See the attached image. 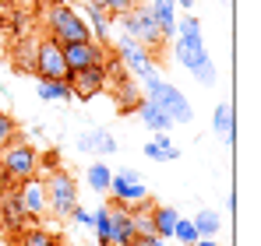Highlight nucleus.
Segmentation results:
<instances>
[{
    "mask_svg": "<svg viewBox=\"0 0 261 246\" xmlns=\"http://www.w3.org/2000/svg\"><path fill=\"white\" fill-rule=\"evenodd\" d=\"M18 197H21V207L29 214V222H39L46 214V183L39 176H29L18 183Z\"/></svg>",
    "mask_w": 261,
    "mask_h": 246,
    "instance_id": "nucleus-12",
    "label": "nucleus"
},
{
    "mask_svg": "<svg viewBox=\"0 0 261 246\" xmlns=\"http://www.w3.org/2000/svg\"><path fill=\"white\" fill-rule=\"evenodd\" d=\"M14 137H18V123H14L11 113H4V109H0V148H4V144H11Z\"/></svg>",
    "mask_w": 261,
    "mask_h": 246,
    "instance_id": "nucleus-25",
    "label": "nucleus"
},
{
    "mask_svg": "<svg viewBox=\"0 0 261 246\" xmlns=\"http://www.w3.org/2000/svg\"><path fill=\"white\" fill-rule=\"evenodd\" d=\"M170 46H173V56L180 67H187V71H198L201 64H208L212 56H208V49H205V39H201V32H187V36H180L176 32L173 39H170Z\"/></svg>",
    "mask_w": 261,
    "mask_h": 246,
    "instance_id": "nucleus-9",
    "label": "nucleus"
},
{
    "mask_svg": "<svg viewBox=\"0 0 261 246\" xmlns=\"http://www.w3.org/2000/svg\"><path fill=\"white\" fill-rule=\"evenodd\" d=\"M57 159H60V151H57V148H49L46 155H39V165H43L46 172H53V169H60V165H57Z\"/></svg>",
    "mask_w": 261,
    "mask_h": 246,
    "instance_id": "nucleus-29",
    "label": "nucleus"
},
{
    "mask_svg": "<svg viewBox=\"0 0 261 246\" xmlns=\"http://www.w3.org/2000/svg\"><path fill=\"white\" fill-rule=\"evenodd\" d=\"M176 218H180V211L176 207H152V232L155 236H163V239H173V225H176Z\"/></svg>",
    "mask_w": 261,
    "mask_h": 246,
    "instance_id": "nucleus-18",
    "label": "nucleus"
},
{
    "mask_svg": "<svg viewBox=\"0 0 261 246\" xmlns=\"http://www.w3.org/2000/svg\"><path fill=\"white\" fill-rule=\"evenodd\" d=\"M21 225H29V214H25V207H21L18 187H0V229L18 232Z\"/></svg>",
    "mask_w": 261,
    "mask_h": 246,
    "instance_id": "nucleus-11",
    "label": "nucleus"
},
{
    "mask_svg": "<svg viewBox=\"0 0 261 246\" xmlns=\"http://www.w3.org/2000/svg\"><path fill=\"white\" fill-rule=\"evenodd\" d=\"M222 4H229V0H222Z\"/></svg>",
    "mask_w": 261,
    "mask_h": 246,
    "instance_id": "nucleus-35",
    "label": "nucleus"
},
{
    "mask_svg": "<svg viewBox=\"0 0 261 246\" xmlns=\"http://www.w3.org/2000/svg\"><path fill=\"white\" fill-rule=\"evenodd\" d=\"M212 130L222 144H233V130H237V120H233V106L229 102H219L216 113H212Z\"/></svg>",
    "mask_w": 261,
    "mask_h": 246,
    "instance_id": "nucleus-17",
    "label": "nucleus"
},
{
    "mask_svg": "<svg viewBox=\"0 0 261 246\" xmlns=\"http://www.w3.org/2000/svg\"><path fill=\"white\" fill-rule=\"evenodd\" d=\"M130 246H141V243H138V239H134V243H130Z\"/></svg>",
    "mask_w": 261,
    "mask_h": 246,
    "instance_id": "nucleus-34",
    "label": "nucleus"
},
{
    "mask_svg": "<svg viewBox=\"0 0 261 246\" xmlns=\"http://www.w3.org/2000/svg\"><path fill=\"white\" fill-rule=\"evenodd\" d=\"M191 246H219V239H208V236H198Z\"/></svg>",
    "mask_w": 261,
    "mask_h": 246,
    "instance_id": "nucleus-31",
    "label": "nucleus"
},
{
    "mask_svg": "<svg viewBox=\"0 0 261 246\" xmlns=\"http://www.w3.org/2000/svg\"><path fill=\"white\" fill-rule=\"evenodd\" d=\"M67 84H71V95H78L82 102L95 99V95H102V91H106V84H110L106 60H99V64H92V67H82V71H74Z\"/></svg>",
    "mask_w": 261,
    "mask_h": 246,
    "instance_id": "nucleus-7",
    "label": "nucleus"
},
{
    "mask_svg": "<svg viewBox=\"0 0 261 246\" xmlns=\"http://www.w3.org/2000/svg\"><path fill=\"white\" fill-rule=\"evenodd\" d=\"M88 4H95V7H102V11H113V14H124V11H130L134 0H88Z\"/></svg>",
    "mask_w": 261,
    "mask_h": 246,
    "instance_id": "nucleus-28",
    "label": "nucleus"
},
{
    "mask_svg": "<svg viewBox=\"0 0 261 246\" xmlns=\"http://www.w3.org/2000/svg\"><path fill=\"white\" fill-rule=\"evenodd\" d=\"M138 239V229H134V214L130 207L113 204V225H110V246H130Z\"/></svg>",
    "mask_w": 261,
    "mask_h": 246,
    "instance_id": "nucleus-14",
    "label": "nucleus"
},
{
    "mask_svg": "<svg viewBox=\"0 0 261 246\" xmlns=\"http://www.w3.org/2000/svg\"><path fill=\"white\" fill-rule=\"evenodd\" d=\"M36 172H39V151L25 137H14L11 144L0 148V183L4 187H18L21 179H29Z\"/></svg>",
    "mask_w": 261,
    "mask_h": 246,
    "instance_id": "nucleus-1",
    "label": "nucleus"
},
{
    "mask_svg": "<svg viewBox=\"0 0 261 246\" xmlns=\"http://www.w3.org/2000/svg\"><path fill=\"white\" fill-rule=\"evenodd\" d=\"M71 218H74L78 225H92V211H88V207H82V204H74V211H71Z\"/></svg>",
    "mask_w": 261,
    "mask_h": 246,
    "instance_id": "nucleus-30",
    "label": "nucleus"
},
{
    "mask_svg": "<svg viewBox=\"0 0 261 246\" xmlns=\"http://www.w3.org/2000/svg\"><path fill=\"white\" fill-rule=\"evenodd\" d=\"M46 28H49V39H57L60 46H67V42H88L92 39V28H88V21L74 11V7H67V4H49L43 14Z\"/></svg>",
    "mask_w": 261,
    "mask_h": 246,
    "instance_id": "nucleus-2",
    "label": "nucleus"
},
{
    "mask_svg": "<svg viewBox=\"0 0 261 246\" xmlns=\"http://www.w3.org/2000/svg\"><path fill=\"white\" fill-rule=\"evenodd\" d=\"M53 246H67V243H60V239H57V243H53Z\"/></svg>",
    "mask_w": 261,
    "mask_h": 246,
    "instance_id": "nucleus-33",
    "label": "nucleus"
},
{
    "mask_svg": "<svg viewBox=\"0 0 261 246\" xmlns=\"http://www.w3.org/2000/svg\"><path fill=\"white\" fill-rule=\"evenodd\" d=\"M36 95H39V102H71L74 99L67 81H39L36 84Z\"/></svg>",
    "mask_w": 261,
    "mask_h": 246,
    "instance_id": "nucleus-19",
    "label": "nucleus"
},
{
    "mask_svg": "<svg viewBox=\"0 0 261 246\" xmlns=\"http://www.w3.org/2000/svg\"><path fill=\"white\" fill-rule=\"evenodd\" d=\"M85 21H88V28H92V39H95V42H106V39H110V18H106V11H102V7L88 4V7H85Z\"/></svg>",
    "mask_w": 261,
    "mask_h": 246,
    "instance_id": "nucleus-20",
    "label": "nucleus"
},
{
    "mask_svg": "<svg viewBox=\"0 0 261 246\" xmlns=\"http://www.w3.org/2000/svg\"><path fill=\"white\" fill-rule=\"evenodd\" d=\"M194 229H198V236L219 239V232H222V218H219V211H198V214H194Z\"/></svg>",
    "mask_w": 261,
    "mask_h": 246,
    "instance_id": "nucleus-24",
    "label": "nucleus"
},
{
    "mask_svg": "<svg viewBox=\"0 0 261 246\" xmlns=\"http://www.w3.org/2000/svg\"><path fill=\"white\" fill-rule=\"evenodd\" d=\"M134 109H138V116H141V123H145L148 130H170V127H173L170 113H166L159 102H152L148 95H145V99H138V106H134Z\"/></svg>",
    "mask_w": 261,
    "mask_h": 246,
    "instance_id": "nucleus-16",
    "label": "nucleus"
},
{
    "mask_svg": "<svg viewBox=\"0 0 261 246\" xmlns=\"http://www.w3.org/2000/svg\"><path fill=\"white\" fill-rule=\"evenodd\" d=\"M173 4H180L184 11H191V7H194V0H173Z\"/></svg>",
    "mask_w": 261,
    "mask_h": 246,
    "instance_id": "nucleus-32",
    "label": "nucleus"
},
{
    "mask_svg": "<svg viewBox=\"0 0 261 246\" xmlns=\"http://www.w3.org/2000/svg\"><path fill=\"white\" fill-rule=\"evenodd\" d=\"M191 74L205 84V88H212V84L219 81V71H216V64H212V60H208V64H201V67H198V71H191Z\"/></svg>",
    "mask_w": 261,
    "mask_h": 246,
    "instance_id": "nucleus-27",
    "label": "nucleus"
},
{
    "mask_svg": "<svg viewBox=\"0 0 261 246\" xmlns=\"http://www.w3.org/2000/svg\"><path fill=\"white\" fill-rule=\"evenodd\" d=\"M43 183H46V207H53V214H60V218H71L74 204H82V201H78V183H74V176L64 172V169H53L49 179H43Z\"/></svg>",
    "mask_w": 261,
    "mask_h": 246,
    "instance_id": "nucleus-4",
    "label": "nucleus"
},
{
    "mask_svg": "<svg viewBox=\"0 0 261 246\" xmlns=\"http://www.w3.org/2000/svg\"><path fill=\"white\" fill-rule=\"evenodd\" d=\"M78 151H85V155H113L117 151V141H113V134L110 130H85L82 137H78Z\"/></svg>",
    "mask_w": 261,
    "mask_h": 246,
    "instance_id": "nucleus-15",
    "label": "nucleus"
},
{
    "mask_svg": "<svg viewBox=\"0 0 261 246\" xmlns=\"http://www.w3.org/2000/svg\"><path fill=\"white\" fill-rule=\"evenodd\" d=\"M64 49V60H67V71L74 74V71H82V67H92V64H99V60H106V53H102V46L95 39L88 42H67V46H60Z\"/></svg>",
    "mask_w": 261,
    "mask_h": 246,
    "instance_id": "nucleus-13",
    "label": "nucleus"
},
{
    "mask_svg": "<svg viewBox=\"0 0 261 246\" xmlns=\"http://www.w3.org/2000/svg\"><path fill=\"white\" fill-rule=\"evenodd\" d=\"M117 49H120V60L127 64V74H134L138 81H148V78H155V64H152V53H148V46H141L138 39H124L117 42Z\"/></svg>",
    "mask_w": 261,
    "mask_h": 246,
    "instance_id": "nucleus-10",
    "label": "nucleus"
},
{
    "mask_svg": "<svg viewBox=\"0 0 261 246\" xmlns=\"http://www.w3.org/2000/svg\"><path fill=\"white\" fill-rule=\"evenodd\" d=\"M110 179H113V169L106 162H92L85 169V183H88V190H95V194H106L110 190Z\"/></svg>",
    "mask_w": 261,
    "mask_h": 246,
    "instance_id": "nucleus-21",
    "label": "nucleus"
},
{
    "mask_svg": "<svg viewBox=\"0 0 261 246\" xmlns=\"http://www.w3.org/2000/svg\"><path fill=\"white\" fill-rule=\"evenodd\" d=\"M106 194L113 197V204H124V207H134V204H141V201H148V187H145L141 172H134V169L113 172Z\"/></svg>",
    "mask_w": 261,
    "mask_h": 246,
    "instance_id": "nucleus-6",
    "label": "nucleus"
},
{
    "mask_svg": "<svg viewBox=\"0 0 261 246\" xmlns=\"http://www.w3.org/2000/svg\"><path fill=\"white\" fill-rule=\"evenodd\" d=\"M36 78L39 81H71V71H67V60H64V49L57 39H43L36 46Z\"/></svg>",
    "mask_w": 261,
    "mask_h": 246,
    "instance_id": "nucleus-5",
    "label": "nucleus"
},
{
    "mask_svg": "<svg viewBox=\"0 0 261 246\" xmlns=\"http://www.w3.org/2000/svg\"><path fill=\"white\" fill-rule=\"evenodd\" d=\"M173 239H180V243H194L198 239V229H194V222H187V218H176V225H173Z\"/></svg>",
    "mask_w": 261,
    "mask_h": 246,
    "instance_id": "nucleus-26",
    "label": "nucleus"
},
{
    "mask_svg": "<svg viewBox=\"0 0 261 246\" xmlns=\"http://www.w3.org/2000/svg\"><path fill=\"white\" fill-rule=\"evenodd\" d=\"M145 95H148L152 102H159V106L170 113V120H173V123H191V120H194V106L187 102V95H184L176 84L163 81L159 74L145 81Z\"/></svg>",
    "mask_w": 261,
    "mask_h": 246,
    "instance_id": "nucleus-3",
    "label": "nucleus"
},
{
    "mask_svg": "<svg viewBox=\"0 0 261 246\" xmlns=\"http://www.w3.org/2000/svg\"><path fill=\"white\" fill-rule=\"evenodd\" d=\"M14 236H18V246H53L57 243V236L39 229V225H21Z\"/></svg>",
    "mask_w": 261,
    "mask_h": 246,
    "instance_id": "nucleus-22",
    "label": "nucleus"
},
{
    "mask_svg": "<svg viewBox=\"0 0 261 246\" xmlns=\"http://www.w3.org/2000/svg\"><path fill=\"white\" fill-rule=\"evenodd\" d=\"M120 25H124V32H127L130 39H138L141 46H159L163 42V32H159V25H155V18H152V11L148 7H134V11H124V18H120Z\"/></svg>",
    "mask_w": 261,
    "mask_h": 246,
    "instance_id": "nucleus-8",
    "label": "nucleus"
},
{
    "mask_svg": "<svg viewBox=\"0 0 261 246\" xmlns=\"http://www.w3.org/2000/svg\"><path fill=\"white\" fill-rule=\"evenodd\" d=\"M110 225H113V207L102 204L92 211V229H95V239L99 246H110Z\"/></svg>",
    "mask_w": 261,
    "mask_h": 246,
    "instance_id": "nucleus-23",
    "label": "nucleus"
}]
</instances>
